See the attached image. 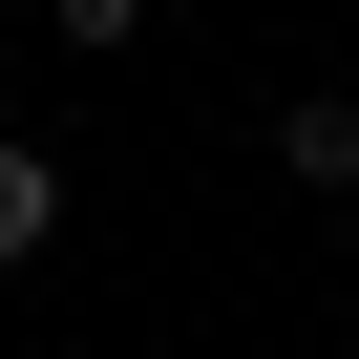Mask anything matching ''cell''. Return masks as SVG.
<instances>
[{
	"instance_id": "1",
	"label": "cell",
	"mask_w": 359,
	"mask_h": 359,
	"mask_svg": "<svg viewBox=\"0 0 359 359\" xmlns=\"http://www.w3.org/2000/svg\"><path fill=\"white\" fill-rule=\"evenodd\" d=\"M275 169H296L317 212H359V106H338V85H296V106H275Z\"/></svg>"
},
{
	"instance_id": "3",
	"label": "cell",
	"mask_w": 359,
	"mask_h": 359,
	"mask_svg": "<svg viewBox=\"0 0 359 359\" xmlns=\"http://www.w3.org/2000/svg\"><path fill=\"white\" fill-rule=\"evenodd\" d=\"M43 22H64V43L106 64V43H148V0H43Z\"/></svg>"
},
{
	"instance_id": "2",
	"label": "cell",
	"mask_w": 359,
	"mask_h": 359,
	"mask_svg": "<svg viewBox=\"0 0 359 359\" xmlns=\"http://www.w3.org/2000/svg\"><path fill=\"white\" fill-rule=\"evenodd\" d=\"M43 233H64V148H22V127H0V275H22Z\"/></svg>"
}]
</instances>
